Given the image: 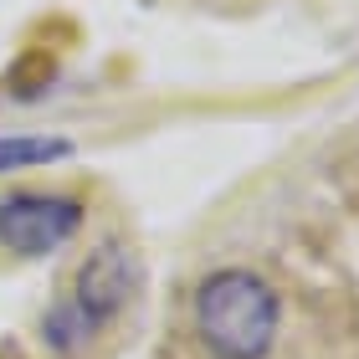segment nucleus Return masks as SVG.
Listing matches in <instances>:
<instances>
[{
  "label": "nucleus",
  "mask_w": 359,
  "mask_h": 359,
  "mask_svg": "<svg viewBox=\"0 0 359 359\" xmlns=\"http://www.w3.org/2000/svg\"><path fill=\"white\" fill-rule=\"evenodd\" d=\"M67 154H72V139H62V134H0V175L57 165Z\"/></svg>",
  "instance_id": "20e7f679"
},
{
  "label": "nucleus",
  "mask_w": 359,
  "mask_h": 359,
  "mask_svg": "<svg viewBox=\"0 0 359 359\" xmlns=\"http://www.w3.org/2000/svg\"><path fill=\"white\" fill-rule=\"evenodd\" d=\"M83 201L57 190H21L0 201V247L15 257H52L77 236L83 226Z\"/></svg>",
  "instance_id": "7ed1b4c3"
},
{
  "label": "nucleus",
  "mask_w": 359,
  "mask_h": 359,
  "mask_svg": "<svg viewBox=\"0 0 359 359\" xmlns=\"http://www.w3.org/2000/svg\"><path fill=\"white\" fill-rule=\"evenodd\" d=\"M134 287H139V262H134V252H128L123 241L93 247L88 262L77 267V277H72L67 298H57L52 308H46V318H41L46 349H57V354L83 349L108 318H118L128 308Z\"/></svg>",
  "instance_id": "f03ea898"
},
{
  "label": "nucleus",
  "mask_w": 359,
  "mask_h": 359,
  "mask_svg": "<svg viewBox=\"0 0 359 359\" xmlns=\"http://www.w3.org/2000/svg\"><path fill=\"white\" fill-rule=\"evenodd\" d=\"M283 303L262 272L221 267L195 287V334L210 359H267L277 344Z\"/></svg>",
  "instance_id": "f257e3e1"
}]
</instances>
